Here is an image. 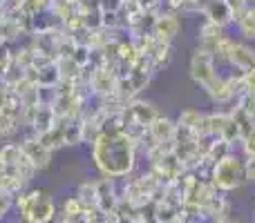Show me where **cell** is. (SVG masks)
Masks as SVG:
<instances>
[{
	"mask_svg": "<svg viewBox=\"0 0 255 223\" xmlns=\"http://www.w3.org/2000/svg\"><path fill=\"white\" fill-rule=\"evenodd\" d=\"M136 148L139 145L126 134H99L92 143V161L101 172V179H126L132 174L136 163Z\"/></svg>",
	"mask_w": 255,
	"mask_h": 223,
	"instance_id": "6da1fadb",
	"label": "cell"
},
{
	"mask_svg": "<svg viewBox=\"0 0 255 223\" xmlns=\"http://www.w3.org/2000/svg\"><path fill=\"white\" fill-rule=\"evenodd\" d=\"M13 208L22 223H52L56 219V203L47 190H22L13 197Z\"/></svg>",
	"mask_w": 255,
	"mask_h": 223,
	"instance_id": "7a4b0ae2",
	"label": "cell"
},
{
	"mask_svg": "<svg viewBox=\"0 0 255 223\" xmlns=\"http://www.w3.org/2000/svg\"><path fill=\"white\" fill-rule=\"evenodd\" d=\"M208 181L220 194L238 190L240 185L247 183V161H244V156L231 152L229 156L217 161L208 172Z\"/></svg>",
	"mask_w": 255,
	"mask_h": 223,
	"instance_id": "3957f363",
	"label": "cell"
},
{
	"mask_svg": "<svg viewBox=\"0 0 255 223\" xmlns=\"http://www.w3.org/2000/svg\"><path fill=\"white\" fill-rule=\"evenodd\" d=\"M188 74H190V78H193L195 85H199L202 89L206 87V85L220 74L215 67L213 54L202 52V49H195L193 56H190V63H188Z\"/></svg>",
	"mask_w": 255,
	"mask_h": 223,
	"instance_id": "277c9868",
	"label": "cell"
},
{
	"mask_svg": "<svg viewBox=\"0 0 255 223\" xmlns=\"http://www.w3.org/2000/svg\"><path fill=\"white\" fill-rule=\"evenodd\" d=\"M20 149H22V156H25L27 161L36 167V172H38V170H47V167L52 165V152H49V149L40 143L36 134L25 136V139H22V143H20Z\"/></svg>",
	"mask_w": 255,
	"mask_h": 223,
	"instance_id": "5b68a950",
	"label": "cell"
},
{
	"mask_svg": "<svg viewBox=\"0 0 255 223\" xmlns=\"http://www.w3.org/2000/svg\"><path fill=\"white\" fill-rule=\"evenodd\" d=\"M179 31H181L179 16H177V13H170V11H163V13H157L150 34H152V38L159 40V43H172Z\"/></svg>",
	"mask_w": 255,
	"mask_h": 223,
	"instance_id": "8992f818",
	"label": "cell"
},
{
	"mask_svg": "<svg viewBox=\"0 0 255 223\" xmlns=\"http://www.w3.org/2000/svg\"><path fill=\"white\" fill-rule=\"evenodd\" d=\"M175 132H177V121H172V118H168V116H159L157 121L145 130V139L150 141V145L172 143V141H175Z\"/></svg>",
	"mask_w": 255,
	"mask_h": 223,
	"instance_id": "52a82bcc",
	"label": "cell"
},
{
	"mask_svg": "<svg viewBox=\"0 0 255 223\" xmlns=\"http://www.w3.org/2000/svg\"><path fill=\"white\" fill-rule=\"evenodd\" d=\"M229 65L233 67V70L242 72V74L249 72V70H253L255 67V47L235 40L233 52H231V58H229Z\"/></svg>",
	"mask_w": 255,
	"mask_h": 223,
	"instance_id": "ba28073f",
	"label": "cell"
},
{
	"mask_svg": "<svg viewBox=\"0 0 255 223\" xmlns=\"http://www.w3.org/2000/svg\"><path fill=\"white\" fill-rule=\"evenodd\" d=\"M202 13H204V18H206L208 22H215V25L224 27V29L229 25H233L231 9H229V4H226V0H211V2L202 9Z\"/></svg>",
	"mask_w": 255,
	"mask_h": 223,
	"instance_id": "9c48e42d",
	"label": "cell"
},
{
	"mask_svg": "<svg viewBox=\"0 0 255 223\" xmlns=\"http://www.w3.org/2000/svg\"><path fill=\"white\" fill-rule=\"evenodd\" d=\"M61 83V76H58L56 63H47L43 67H36V85L38 87H56Z\"/></svg>",
	"mask_w": 255,
	"mask_h": 223,
	"instance_id": "30bf717a",
	"label": "cell"
},
{
	"mask_svg": "<svg viewBox=\"0 0 255 223\" xmlns=\"http://www.w3.org/2000/svg\"><path fill=\"white\" fill-rule=\"evenodd\" d=\"M38 141L49 149V152L65 148V139H63V121H61V118H56V125H54L49 132L40 134V136H38Z\"/></svg>",
	"mask_w": 255,
	"mask_h": 223,
	"instance_id": "8fae6325",
	"label": "cell"
},
{
	"mask_svg": "<svg viewBox=\"0 0 255 223\" xmlns=\"http://www.w3.org/2000/svg\"><path fill=\"white\" fill-rule=\"evenodd\" d=\"M63 121V139H65V145L67 148H74V145L83 143V125L81 121Z\"/></svg>",
	"mask_w": 255,
	"mask_h": 223,
	"instance_id": "7c38bea8",
	"label": "cell"
},
{
	"mask_svg": "<svg viewBox=\"0 0 255 223\" xmlns=\"http://www.w3.org/2000/svg\"><path fill=\"white\" fill-rule=\"evenodd\" d=\"M0 161L4 163V170H11L22 161V149L20 143H4L0 148Z\"/></svg>",
	"mask_w": 255,
	"mask_h": 223,
	"instance_id": "4fadbf2b",
	"label": "cell"
},
{
	"mask_svg": "<svg viewBox=\"0 0 255 223\" xmlns=\"http://www.w3.org/2000/svg\"><path fill=\"white\" fill-rule=\"evenodd\" d=\"M170 58H172L170 43H159L157 40V45H154V49H152V54H150L148 61L152 63L154 72H157V70H161V67H166L168 63H170Z\"/></svg>",
	"mask_w": 255,
	"mask_h": 223,
	"instance_id": "5bb4252c",
	"label": "cell"
},
{
	"mask_svg": "<svg viewBox=\"0 0 255 223\" xmlns=\"http://www.w3.org/2000/svg\"><path fill=\"white\" fill-rule=\"evenodd\" d=\"M231 152H233V145H229L226 141H222V139H213L211 148H208V154H206L208 165H215L217 161H222L224 156H229Z\"/></svg>",
	"mask_w": 255,
	"mask_h": 223,
	"instance_id": "9a60e30c",
	"label": "cell"
},
{
	"mask_svg": "<svg viewBox=\"0 0 255 223\" xmlns=\"http://www.w3.org/2000/svg\"><path fill=\"white\" fill-rule=\"evenodd\" d=\"M76 199L83 203L85 208L97 206V181H85L76 190Z\"/></svg>",
	"mask_w": 255,
	"mask_h": 223,
	"instance_id": "2e32d148",
	"label": "cell"
},
{
	"mask_svg": "<svg viewBox=\"0 0 255 223\" xmlns=\"http://www.w3.org/2000/svg\"><path fill=\"white\" fill-rule=\"evenodd\" d=\"M229 123V112H211L208 114V132H211V139H220L224 125Z\"/></svg>",
	"mask_w": 255,
	"mask_h": 223,
	"instance_id": "e0dca14e",
	"label": "cell"
},
{
	"mask_svg": "<svg viewBox=\"0 0 255 223\" xmlns=\"http://www.w3.org/2000/svg\"><path fill=\"white\" fill-rule=\"evenodd\" d=\"M202 118H204V112H199V110H184L179 114V118H177V125L186 127V130H190L195 134V130H197L199 123H202Z\"/></svg>",
	"mask_w": 255,
	"mask_h": 223,
	"instance_id": "ac0fdd59",
	"label": "cell"
},
{
	"mask_svg": "<svg viewBox=\"0 0 255 223\" xmlns=\"http://www.w3.org/2000/svg\"><path fill=\"white\" fill-rule=\"evenodd\" d=\"M70 58L74 61V65L79 67V70H85V67L92 65V49H90L88 45H74Z\"/></svg>",
	"mask_w": 255,
	"mask_h": 223,
	"instance_id": "d6986e66",
	"label": "cell"
},
{
	"mask_svg": "<svg viewBox=\"0 0 255 223\" xmlns=\"http://www.w3.org/2000/svg\"><path fill=\"white\" fill-rule=\"evenodd\" d=\"M233 45H235V40L231 38V36H224V38L217 43L215 52H213V58H215V63H229L231 52H233Z\"/></svg>",
	"mask_w": 255,
	"mask_h": 223,
	"instance_id": "ffe728a7",
	"label": "cell"
},
{
	"mask_svg": "<svg viewBox=\"0 0 255 223\" xmlns=\"http://www.w3.org/2000/svg\"><path fill=\"white\" fill-rule=\"evenodd\" d=\"M235 27H238V34L242 36L244 40H255V18L249 11L242 20L235 22Z\"/></svg>",
	"mask_w": 255,
	"mask_h": 223,
	"instance_id": "44dd1931",
	"label": "cell"
},
{
	"mask_svg": "<svg viewBox=\"0 0 255 223\" xmlns=\"http://www.w3.org/2000/svg\"><path fill=\"white\" fill-rule=\"evenodd\" d=\"M226 4H229L231 9V18H233V25L238 20H242L244 16H247V11L251 9V2L249 0H226Z\"/></svg>",
	"mask_w": 255,
	"mask_h": 223,
	"instance_id": "7402d4cb",
	"label": "cell"
},
{
	"mask_svg": "<svg viewBox=\"0 0 255 223\" xmlns=\"http://www.w3.org/2000/svg\"><path fill=\"white\" fill-rule=\"evenodd\" d=\"M238 110H242L247 116L255 118V96H251V94H240L238 96Z\"/></svg>",
	"mask_w": 255,
	"mask_h": 223,
	"instance_id": "603a6c76",
	"label": "cell"
},
{
	"mask_svg": "<svg viewBox=\"0 0 255 223\" xmlns=\"http://www.w3.org/2000/svg\"><path fill=\"white\" fill-rule=\"evenodd\" d=\"M242 156H244V161H253L255 158V130L251 132V134H247L242 141Z\"/></svg>",
	"mask_w": 255,
	"mask_h": 223,
	"instance_id": "cb8c5ba5",
	"label": "cell"
},
{
	"mask_svg": "<svg viewBox=\"0 0 255 223\" xmlns=\"http://www.w3.org/2000/svg\"><path fill=\"white\" fill-rule=\"evenodd\" d=\"M242 94H251V96H255V67L242 74Z\"/></svg>",
	"mask_w": 255,
	"mask_h": 223,
	"instance_id": "d4e9b609",
	"label": "cell"
},
{
	"mask_svg": "<svg viewBox=\"0 0 255 223\" xmlns=\"http://www.w3.org/2000/svg\"><path fill=\"white\" fill-rule=\"evenodd\" d=\"M11 206H13V197H7V194L0 192V221L7 217V212L11 210Z\"/></svg>",
	"mask_w": 255,
	"mask_h": 223,
	"instance_id": "484cf974",
	"label": "cell"
},
{
	"mask_svg": "<svg viewBox=\"0 0 255 223\" xmlns=\"http://www.w3.org/2000/svg\"><path fill=\"white\" fill-rule=\"evenodd\" d=\"M168 9H170V13H177V11H184L186 9V0H166Z\"/></svg>",
	"mask_w": 255,
	"mask_h": 223,
	"instance_id": "4316f807",
	"label": "cell"
},
{
	"mask_svg": "<svg viewBox=\"0 0 255 223\" xmlns=\"http://www.w3.org/2000/svg\"><path fill=\"white\" fill-rule=\"evenodd\" d=\"M4 45V34H2V13H0V47Z\"/></svg>",
	"mask_w": 255,
	"mask_h": 223,
	"instance_id": "83f0119b",
	"label": "cell"
}]
</instances>
